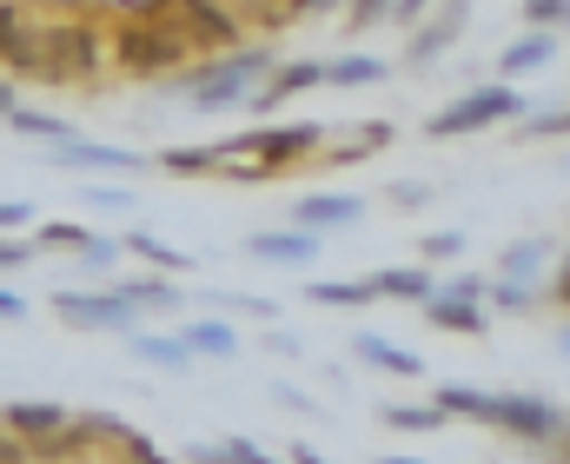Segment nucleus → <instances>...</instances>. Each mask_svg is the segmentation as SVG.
Listing matches in <instances>:
<instances>
[{"instance_id":"1","label":"nucleus","mask_w":570,"mask_h":464,"mask_svg":"<svg viewBox=\"0 0 570 464\" xmlns=\"http://www.w3.org/2000/svg\"><path fill=\"white\" fill-rule=\"evenodd\" d=\"M325 134H332V127H318V120L246 127V134H233V140L213 147V179H226V186H266V179H279V172H292V166L318 159Z\"/></svg>"},{"instance_id":"2","label":"nucleus","mask_w":570,"mask_h":464,"mask_svg":"<svg viewBox=\"0 0 570 464\" xmlns=\"http://www.w3.org/2000/svg\"><path fill=\"white\" fill-rule=\"evenodd\" d=\"M279 67V53L266 40H246L233 53H213V60H193L186 73H173L166 87L193 107V113H233V107H253V93L266 87V73Z\"/></svg>"},{"instance_id":"3","label":"nucleus","mask_w":570,"mask_h":464,"mask_svg":"<svg viewBox=\"0 0 570 464\" xmlns=\"http://www.w3.org/2000/svg\"><path fill=\"white\" fill-rule=\"evenodd\" d=\"M114 67V40L94 20H40V47H33V73L40 87H94Z\"/></svg>"},{"instance_id":"4","label":"nucleus","mask_w":570,"mask_h":464,"mask_svg":"<svg viewBox=\"0 0 570 464\" xmlns=\"http://www.w3.org/2000/svg\"><path fill=\"white\" fill-rule=\"evenodd\" d=\"M114 67L127 80H173L179 67H193V47L166 20H153V13L134 7L127 20H114Z\"/></svg>"},{"instance_id":"5","label":"nucleus","mask_w":570,"mask_h":464,"mask_svg":"<svg viewBox=\"0 0 570 464\" xmlns=\"http://www.w3.org/2000/svg\"><path fill=\"white\" fill-rule=\"evenodd\" d=\"M531 100L511 87V80H484V87H464L458 100H444L425 120V140H464V134H491V127H511L524 120Z\"/></svg>"},{"instance_id":"6","label":"nucleus","mask_w":570,"mask_h":464,"mask_svg":"<svg viewBox=\"0 0 570 464\" xmlns=\"http://www.w3.org/2000/svg\"><path fill=\"white\" fill-rule=\"evenodd\" d=\"M47 312L67 325V332H80V338H94V332H114V338H127V332H140L146 318L134 306H127V293L107 279V286H60L53 299H47Z\"/></svg>"},{"instance_id":"7","label":"nucleus","mask_w":570,"mask_h":464,"mask_svg":"<svg viewBox=\"0 0 570 464\" xmlns=\"http://www.w3.org/2000/svg\"><path fill=\"white\" fill-rule=\"evenodd\" d=\"M484 425H491V432H504V438H518V445H531V452H544L551 438H564L570 412H558V405H551V398H538V392H491Z\"/></svg>"},{"instance_id":"8","label":"nucleus","mask_w":570,"mask_h":464,"mask_svg":"<svg viewBox=\"0 0 570 464\" xmlns=\"http://www.w3.org/2000/svg\"><path fill=\"white\" fill-rule=\"evenodd\" d=\"M464 33H471V0H438L425 20L405 33V67H438Z\"/></svg>"},{"instance_id":"9","label":"nucleus","mask_w":570,"mask_h":464,"mask_svg":"<svg viewBox=\"0 0 570 464\" xmlns=\"http://www.w3.org/2000/svg\"><path fill=\"white\" fill-rule=\"evenodd\" d=\"M239 253H246L253 266H285V273H305V266L325 253V233H305V226H292V233H246V239H239Z\"/></svg>"},{"instance_id":"10","label":"nucleus","mask_w":570,"mask_h":464,"mask_svg":"<svg viewBox=\"0 0 570 464\" xmlns=\"http://www.w3.org/2000/svg\"><path fill=\"white\" fill-rule=\"evenodd\" d=\"M392 140H399V134H392V120H365L358 134H338V127H332L312 166H325V172H338V166H365V159H379V154H385Z\"/></svg>"},{"instance_id":"11","label":"nucleus","mask_w":570,"mask_h":464,"mask_svg":"<svg viewBox=\"0 0 570 464\" xmlns=\"http://www.w3.org/2000/svg\"><path fill=\"white\" fill-rule=\"evenodd\" d=\"M558 53H564V33H538V27H524V33H511V40L498 47V73H504V80H524V73L558 67Z\"/></svg>"},{"instance_id":"12","label":"nucleus","mask_w":570,"mask_h":464,"mask_svg":"<svg viewBox=\"0 0 570 464\" xmlns=\"http://www.w3.org/2000/svg\"><path fill=\"white\" fill-rule=\"evenodd\" d=\"M358 219H365L358 192H298L292 199V226H305V233H338V226H358Z\"/></svg>"},{"instance_id":"13","label":"nucleus","mask_w":570,"mask_h":464,"mask_svg":"<svg viewBox=\"0 0 570 464\" xmlns=\"http://www.w3.org/2000/svg\"><path fill=\"white\" fill-rule=\"evenodd\" d=\"M352 358H358L365 372H385V378H405V385L425 378V358H419L412 345H392L385 332H352Z\"/></svg>"},{"instance_id":"14","label":"nucleus","mask_w":570,"mask_h":464,"mask_svg":"<svg viewBox=\"0 0 570 464\" xmlns=\"http://www.w3.org/2000/svg\"><path fill=\"white\" fill-rule=\"evenodd\" d=\"M312 87H325V60H279V67L266 73V87L253 93L246 113H279L285 100H298V93H312Z\"/></svg>"},{"instance_id":"15","label":"nucleus","mask_w":570,"mask_h":464,"mask_svg":"<svg viewBox=\"0 0 570 464\" xmlns=\"http://www.w3.org/2000/svg\"><path fill=\"white\" fill-rule=\"evenodd\" d=\"M47 159L53 166H80V172H140L146 154H134V147H107V140H60V147H47Z\"/></svg>"},{"instance_id":"16","label":"nucleus","mask_w":570,"mask_h":464,"mask_svg":"<svg viewBox=\"0 0 570 464\" xmlns=\"http://www.w3.org/2000/svg\"><path fill=\"white\" fill-rule=\"evenodd\" d=\"M551 266H558V239H544V233H524V239H511V246L498 253V279L544 286V279H551Z\"/></svg>"},{"instance_id":"17","label":"nucleus","mask_w":570,"mask_h":464,"mask_svg":"<svg viewBox=\"0 0 570 464\" xmlns=\"http://www.w3.org/2000/svg\"><path fill=\"white\" fill-rule=\"evenodd\" d=\"M419 312H425L438 332H458V338H484V332H491V306H484V299H464V293H444V286H438Z\"/></svg>"},{"instance_id":"18","label":"nucleus","mask_w":570,"mask_h":464,"mask_svg":"<svg viewBox=\"0 0 570 464\" xmlns=\"http://www.w3.org/2000/svg\"><path fill=\"white\" fill-rule=\"evenodd\" d=\"M127 293V306L140 318H179L186 312V286H173V273H134V279H114Z\"/></svg>"},{"instance_id":"19","label":"nucleus","mask_w":570,"mask_h":464,"mask_svg":"<svg viewBox=\"0 0 570 464\" xmlns=\"http://www.w3.org/2000/svg\"><path fill=\"white\" fill-rule=\"evenodd\" d=\"M173 332H179V345H186L193 358H219V365L239 358V332H233L226 318H179Z\"/></svg>"},{"instance_id":"20","label":"nucleus","mask_w":570,"mask_h":464,"mask_svg":"<svg viewBox=\"0 0 570 464\" xmlns=\"http://www.w3.org/2000/svg\"><path fill=\"white\" fill-rule=\"evenodd\" d=\"M120 246H127V259H140L146 273H173V279L193 273V253H179V246L159 239V233H120Z\"/></svg>"},{"instance_id":"21","label":"nucleus","mask_w":570,"mask_h":464,"mask_svg":"<svg viewBox=\"0 0 570 464\" xmlns=\"http://www.w3.org/2000/svg\"><path fill=\"white\" fill-rule=\"evenodd\" d=\"M372 286H379V299H392V306H425L431 293H438V279H431V266H385V273H372Z\"/></svg>"},{"instance_id":"22","label":"nucleus","mask_w":570,"mask_h":464,"mask_svg":"<svg viewBox=\"0 0 570 464\" xmlns=\"http://www.w3.org/2000/svg\"><path fill=\"white\" fill-rule=\"evenodd\" d=\"M0 418H7V432H13V438H27V445H47L53 432H67V425H73V412H60V405H27V398H20V405H7Z\"/></svg>"},{"instance_id":"23","label":"nucleus","mask_w":570,"mask_h":464,"mask_svg":"<svg viewBox=\"0 0 570 464\" xmlns=\"http://www.w3.org/2000/svg\"><path fill=\"white\" fill-rule=\"evenodd\" d=\"M127 352H134L140 365H153V372H186V365H193V352L179 345V332H153V325L127 332Z\"/></svg>"},{"instance_id":"24","label":"nucleus","mask_w":570,"mask_h":464,"mask_svg":"<svg viewBox=\"0 0 570 464\" xmlns=\"http://www.w3.org/2000/svg\"><path fill=\"white\" fill-rule=\"evenodd\" d=\"M305 306L358 312V306H379V286H372V273H365V279H312V286H305Z\"/></svg>"},{"instance_id":"25","label":"nucleus","mask_w":570,"mask_h":464,"mask_svg":"<svg viewBox=\"0 0 570 464\" xmlns=\"http://www.w3.org/2000/svg\"><path fill=\"white\" fill-rule=\"evenodd\" d=\"M379 80H392V67H385L379 53H338V60H325V87H338V93L379 87Z\"/></svg>"},{"instance_id":"26","label":"nucleus","mask_w":570,"mask_h":464,"mask_svg":"<svg viewBox=\"0 0 570 464\" xmlns=\"http://www.w3.org/2000/svg\"><path fill=\"white\" fill-rule=\"evenodd\" d=\"M0 127H7L13 140H33V147H60V140H73V127H67L60 113H40V107H13Z\"/></svg>"},{"instance_id":"27","label":"nucleus","mask_w":570,"mask_h":464,"mask_svg":"<svg viewBox=\"0 0 570 464\" xmlns=\"http://www.w3.org/2000/svg\"><path fill=\"white\" fill-rule=\"evenodd\" d=\"M431 405H438L444 418H471V425H484L491 392H484V385H464V378H444V385H431Z\"/></svg>"},{"instance_id":"28","label":"nucleus","mask_w":570,"mask_h":464,"mask_svg":"<svg viewBox=\"0 0 570 464\" xmlns=\"http://www.w3.org/2000/svg\"><path fill=\"white\" fill-rule=\"evenodd\" d=\"M379 418H385V432H444L451 425L431 398H392V405H379Z\"/></svg>"},{"instance_id":"29","label":"nucleus","mask_w":570,"mask_h":464,"mask_svg":"<svg viewBox=\"0 0 570 464\" xmlns=\"http://www.w3.org/2000/svg\"><path fill=\"white\" fill-rule=\"evenodd\" d=\"M491 312H511V318H531L538 306H551L544 299V286H524V279H498L491 273V299H484Z\"/></svg>"},{"instance_id":"30","label":"nucleus","mask_w":570,"mask_h":464,"mask_svg":"<svg viewBox=\"0 0 570 464\" xmlns=\"http://www.w3.org/2000/svg\"><path fill=\"white\" fill-rule=\"evenodd\" d=\"M186 464H279V458H266L253 438H213V445H186Z\"/></svg>"},{"instance_id":"31","label":"nucleus","mask_w":570,"mask_h":464,"mask_svg":"<svg viewBox=\"0 0 570 464\" xmlns=\"http://www.w3.org/2000/svg\"><path fill=\"white\" fill-rule=\"evenodd\" d=\"M511 140H524V147H538V140H570V100L564 107H531L524 127H511Z\"/></svg>"},{"instance_id":"32","label":"nucleus","mask_w":570,"mask_h":464,"mask_svg":"<svg viewBox=\"0 0 570 464\" xmlns=\"http://www.w3.org/2000/svg\"><path fill=\"white\" fill-rule=\"evenodd\" d=\"M87 226H73V219H47L40 233H33V253H87Z\"/></svg>"},{"instance_id":"33","label":"nucleus","mask_w":570,"mask_h":464,"mask_svg":"<svg viewBox=\"0 0 570 464\" xmlns=\"http://www.w3.org/2000/svg\"><path fill=\"white\" fill-rule=\"evenodd\" d=\"M518 20L538 27V33H570V0H524Z\"/></svg>"},{"instance_id":"34","label":"nucleus","mask_w":570,"mask_h":464,"mask_svg":"<svg viewBox=\"0 0 570 464\" xmlns=\"http://www.w3.org/2000/svg\"><path fill=\"white\" fill-rule=\"evenodd\" d=\"M73 259H80V273H100V279H114V266L127 259V246H120V239H107V233H94V239H87V253H73Z\"/></svg>"},{"instance_id":"35","label":"nucleus","mask_w":570,"mask_h":464,"mask_svg":"<svg viewBox=\"0 0 570 464\" xmlns=\"http://www.w3.org/2000/svg\"><path fill=\"white\" fill-rule=\"evenodd\" d=\"M338 13H345V20H338L345 33H372V27H385V20H392V0H345Z\"/></svg>"},{"instance_id":"36","label":"nucleus","mask_w":570,"mask_h":464,"mask_svg":"<svg viewBox=\"0 0 570 464\" xmlns=\"http://www.w3.org/2000/svg\"><path fill=\"white\" fill-rule=\"evenodd\" d=\"M199 299H206V306H219V312H246V318H266V325L279 318V306H273V299H253V293H199Z\"/></svg>"},{"instance_id":"37","label":"nucleus","mask_w":570,"mask_h":464,"mask_svg":"<svg viewBox=\"0 0 570 464\" xmlns=\"http://www.w3.org/2000/svg\"><path fill=\"white\" fill-rule=\"evenodd\" d=\"M444 259H464V233H425L419 239V266H444Z\"/></svg>"},{"instance_id":"38","label":"nucleus","mask_w":570,"mask_h":464,"mask_svg":"<svg viewBox=\"0 0 570 464\" xmlns=\"http://www.w3.org/2000/svg\"><path fill=\"white\" fill-rule=\"evenodd\" d=\"M80 206H87V213H134V192H127V186H94V179H87V186H80Z\"/></svg>"},{"instance_id":"39","label":"nucleus","mask_w":570,"mask_h":464,"mask_svg":"<svg viewBox=\"0 0 570 464\" xmlns=\"http://www.w3.org/2000/svg\"><path fill=\"white\" fill-rule=\"evenodd\" d=\"M444 293H464V299H491V273H451V279H438Z\"/></svg>"},{"instance_id":"40","label":"nucleus","mask_w":570,"mask_h":464,"mask_svg":"<svg viewBox=\"0 0 570 464\" xmlns=\"http://www.w3.org/2000/svg\"><path fill=\"white\" fill-rule=\"evenodd\" d=\"M544 299L570 312V253H558V266H551V279H544Z\"/></svg>"},{"instance_id":"41","label":"nucleus","mask_w":570,"mask_h":464,"mask_svg":"<svg viewBox=\"0 0 570 464\" xmlns=\"http://www.w3.org/2000/svg\"><path fill=\"white\" fill-rule=\"evenodd\" d=\"M20 266H33V239H7L0 233V273H20Z\"/></svg>"},{"instance_id":"42","label":"nucleus","mask_w":570,"mask_h":464,"mask_svg":"<svg viewBox=\"0 0 570 464\" xmlns=\"http://www.w3.org/2000/svg\"><path fill=\"white\" fill-rule=\"evenodd\" d=\"M20 226H33V206L27 199H0V233H20Z\"/></svg>"},{"instance_id":"43","label":"nucleus","mask_w":570,"mask_h":464,"mask_svg":"<svg viewBox=\"0 0 570 464\" xmlns=\"http://www.w3.org/2000/svg\"><path fill=\"white\" fill-rule=\"evenodd\" d=\"M431 7H438V0H392V20H399V27H405V33H412V27H419V20H425Z\"/></svg>"},{"instance_id":"44","label":"nucleus","mask_w":570,"mask_h":464,"mask_svg":"<svg viewBox=\"0 0 570 464\" xmlns=\"http://www.w3.org/2000/svg\"><path fill=\"white\" fill-rule=\"evenodd\" d=\"M385 199H392L399 213H412V206H431V186H392Z\"/></svg>"},{"instance_id":"45","label":"nucleus","mask_w":570,"mask_h":464,"mask_svg":"<svg viewBox=\"0 0 570 464\" xmlns=\"http://www.w3.org/2000/svg\"><path fill=\"white\" fill-rule=\"evenodd\" d=\"M266 352H279V358H298L305 345H298V332H266Z\"/></svg>"},{"instance_id":"46","label":"nucleus","mask_w":570,"mask_h":464,"mask_svg":"<svg viewBox=\"0 0 570 464\" xmlns=\"http://www.w3.org/2000/svg\"><path fill=\"white\" fill-rule=\"evenodd\" d=\"M27 299H20V293H7V286H0V318H7V325H20V318H27Z\"/></svg>"},{"instance_id":"47","label":"nucleus","mask_w":570,"mask_h":464,"mask_svg":"<svg viewBox=\"0 0 570 464\" xmlns=\"http://www.w3.org/2000/svg\"><path fill=\"white\" fill-rule=\"evenodd\" d=\"M538 458H551V464H570V425H564V438H551V445H544Z\"/></svg>"},{"instance_id":"48","label":"nucleus","mask_w":570,"mask_h":464,"mask_svg":"<svg viewBox=\"0 0 570 464\" xmlns=\"http://www.w3.org/2000/svg\"><path fill=\"white\" fill-rule=\"evenodd\" d=\"M285 464H332V458H318L312 445H292V452H285Z\"/></svg>"},{"instance_id":"49","label":"nucleus","mask_w":570,"mask_h":464,"mask_svg":"<svg viewBox=\"0 0 570 464\" xmlns=\"http://www.w3.org/2000/svg\"><path fill=\"white\" fill-rule=\"evenodd\" d=\"M13 107H20V93H13V80H0V120H7Z\"/></svg>"},{"instance_id":"50","label":"nucleus","mask_w":570,"mask_h":464,"mask_svg":"<svg viewBox=\"0 0 570 464\" xmlns=\"http://www.w3.org/2000/svg\"><path fill=\"white\" fill-rule=\"evenodd\" d=\"M551 345H558V358H570V318L558 325V338H551Z\"/></svg>"},{"instance_id":"51","label":"nucleus","mask_w":570,"mask_h":464,"mask_svg":"<svg viewBox=\"0 0 570 464\" xmlns=\"http://www.w3.org/2000/svg\"><path fill=\"white\" fill-rule=\"evenodd\" d=\"M379 464H425V458H412V452H385Z\"/></svg>"}]
</instances>
